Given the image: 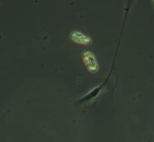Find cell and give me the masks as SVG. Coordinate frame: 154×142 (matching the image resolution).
Returning a JSON list of instances; mask_svg holds the SVG:
<instances>
[{"mask_svg": "<svg viewBox=\"0 0 154 142\" xmlns=\"http://www.w3.org/2000/svg\"><path fill=\"white\" fill-rule=\"evenodd\" d=\"M128 12H129V7H127L126 8V14H125V20H124V23H123V26H122V29H121V32H120V36H119V41H118V45H117V48H116V52H115V57H114V59H113V63H112V67H111V69H110V71H109V74L107 75V77H106V78L104 80V82L101 84V85H99L97 87H96V88H94V89H92L89 93H88L85 96H83L81 99H79V100H78L77 101V103L78 104H85V103H87V102H89V101H92L93 99H95V98H97L98 95H99V94L101 93V91L104 89V87H105V86L107 84V82H108V80H109V78L111 77V75H112V73H113V70H114V68H115V64H116V56H117V54H118V50H119V45H120V42H121V38H122V35H123V32H124V29H125V23H126V19H127V15H128Z\"/></svg>", "mask_w": 154, "mask_h": 142, "instance_id": "obj_1", "label": "cell"}, {"mask_svg": "<svg viewBox=\"0 0 154 142\" xmlns=\"http://www.w3.org/2000/svg\"><path fill=\"white\" fill-rule=\"evenodd\" d=\"M82 59L88 68V69L91 72H95L98 70V63L97 58L91 51H85L82 54Z\"/></svg>", "mask_w": 154, "mask_h": 142, "instance_id": "obj_2", "label": "cell"}, {"mask_svg": "<svg viewBox=\"0 0 154 142\" xmlns=\"http://www.w3.org/2000/svg\"><path fill=\"white\" fill-rule=\"evenodd\" d=\"M70 39L73 41L79 43V44H88L91 41L89 37H88L86 34H84L79 31H73L70 33Z\"/></svg>", "mask_w": 154, "mask_h": 142, "instance_id": "obj_3", "label": "cell"}]
</instances>
